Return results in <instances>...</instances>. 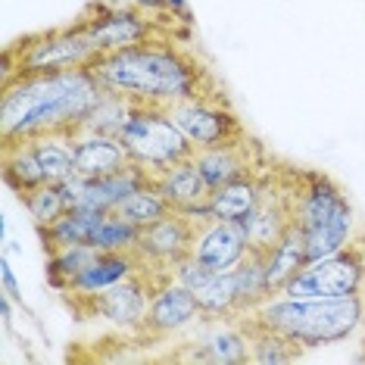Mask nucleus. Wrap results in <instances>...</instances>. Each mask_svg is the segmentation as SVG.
<instances>
[{
    "label": "nucleus",
    "mask_w": 365,
    "mask_h": 365,
    "mask_svg": "<svg viewBox=\"0 0 365 365\" xmlns=\"http://www.w3.org/2000/svg\"><path fill=\"white\" fill-rule=\"evenodd\" d=\"M101 253L97 247H66V250H56L47 256V278H51V284L60 290V294H66V290L72 287V281H76L81 272L88 269L91 262H94V256Z\"/></svg>",
    "instance_id": "393cba45"
},
{
    "label": "nucleus",
    "mask_w": 365,
    "mask_h": 365,
    "mask_svg": "<svg viewBox=\"0 0 365 365\" xmlns=\"http://www.w3.org/2000/svg\"><path fill=\"white\" fill-rule=\"evenodd\" d=\"M235 290H237V315L259 309L262 303H269L272 297V284H269V269H265V253L250 250L244 256V262L235 272ZM235 315V319H237Z\"/></svg>",
    "instance_id": "6ab92c4d"
},
{
    "label": "nucleus",
    "mask_w": 365,
    "mask_h": 365,
    "mask_svg": "<svg viewBox=\"0 0 365 365\" xmlns=\"http://www.w3.org/2000/svg\"><path fill=\"white\" fill-rule=\"evenodd\" d=\"M22 203H26V210H29L31 219H35L38 228L53 225V222L60 219L66 210H69V206H66V197H63L60 185H53V181H47V185L29 190V194H22Z\"/></svg>",
    "instance_id": "a878e982"
},
{
    "label": "nucleus",
    "mask_w": 365,
    "mask_h": 365,
    "mask_svg": "<svg viewBox=\"0 0 365 365\" xmlns=\"http://www.w3.org/2000/svg\"><path fill=\"white\" fill-rule=\"evenodd\" d=\"M362 290H365V259L362 250L356 247V240H350L334 256L306 262L281 294L309 300V297H350V294H362Z\"/></svg>",
    "instance_id": "6e6552de"
},
{
    "label": "nucleus",
    "mask_w": 365,
    "mask_h": 365,
    "mask_svg": "<svg viewBox=\"0 0 365 365\" xmlns=\"http://www.w3.org/2000/svg\"><path fill=\"white\" fill-rule=\"evenodd\" d=\"M101 53L85 31L76 22L66 29L38 31V35L13 41L4 51V81H13L19 76H47V72H69L85 69V66Z\"/></svg>",
    "instance_id": "20e7f679"
},
{
    "label": "nucleus",
    "mask_w": 365,
    "mask_h": 365,
    "mask_svg": "<svg viewBox=\"0 0 365 365\" xmlns=\"http://www.w3.org/2000/svg\"><path fill=\"white\" fill-rule=\"evenodd\" d=\"M362 309L365 297L350 294V297H287L278 294L259 309L244 312L256 325L278 331L287 340H294L303 350H319V346H334L340 340L353 337L362 328Z\"/></svg>",
    "instance_id": "7ed1b4c3"
},
{
    "label": "nucleus",
    "mask_w": 365,
    "mask_h": 365,
    "mask_svg": "<svg viewBox=\"0 0 365 365\" xmlns=\"http://www.w3.org/2000/svg\"><path fill=\"white\" fill-rule=\"evenodd\" d=\"M106 212H91V210H66L53 225L38 228L41 240H44V253L51 256L56 250H66V247H94V235L101 228Z\"/></svg>",
    "instance_id": "dca6fc26"
},
{
    "label": "nucleus",
    "mask_w": 365,
    "mask_h": 365,
    "mask_svg": "<svg viewBox=\"0 0 365 365\" xmlns=\"http://www.w3.org/2000/svg\"><path fill=\"white\" fill-rule=\"evenodd\" d=\"M119 140L125 144L131 160L144 165L150 175L169 169L181 160H190L197 147L185 138L165 106H150V103H135L131 106L128 122L119 131Z\"/></svg>",
    "instance_id": "423d86ee"
},
{
    "label": "nucleus",
    "mask_w": 365,
    "mask_h": 365,
    "mask_svg": "<svg viewBox=\"0 0 365 365\" xmlns=\"http://www.w3.org/2000/svg\"><path fill=\"white\" fill-rule=\"evenodd\" d=\"M194 297H197V303H200L206 322H228L237 315V290H235V275H231V272L203 281V284L194 290Z\"/></svg>",
    "instance_id": "b1692460"
},
{
    "label": "nucleus",
    "mask_w": 365,
    "mask_h": 365,
    "mask_svg": "<svg viewBox=\"0 0 365 365\" xmlns=\"http://www.w3.org/2000/svg\"><path fill=\"white\" fill-rule=\"evenodd\" d=\"M165 110H169L172 122L185 131V138L197 150L219 147L250 135L228 101H181V103L165 106Z\"/></svg>",
    "instance_id": "1a4fd4ad"
},
{
    "label": "nucleus",
    "mask_w": 365,
    "mask_h": 365,
    "mask_svg": "<svg viewBox=\"0 0 365 365\" xmlns=\"http://www.w3.org/2000/svg\"><path fill=\"white\" fill-rule=\"evenodd\" d=\"M153 185L165 200L172 203V210L187 212V215H194V219H212L210 215L212 187L206 185V178H203V172L197 169L194 156L169 165V169H163V172H156Z\"/></svg>",
    "instance_id": "ddd939ff"
},
{
    "label": "nucleus",
    "mask_w": 365,
    "mask_h": 365,
    "mask_svg": "<svg viewBox=\"0 0 365 365\" xmlns=\"http://www.w3.org/2000/svg\"><path fill=\"white\" fill-rule=\"evenodd\" d=\"M362 294H365V290H362Z\"/></svg>",
    "instance_id": "c756f323"
},
{
    "label": "nucleus",
    "mask_w": 365,
    "mask_h": 365,
    "mask_svg": "<svg viewBox=\"0 0 365 365\" xmlns=\"http://www.w3.org/2000/svg\"><path fill=\"white\" fill-rule=\"evenodd\" d=\"M72 156H76V175L81 178H106L135 163L119 138L97 135V131L72 135Z\"/></svg>",
    "instance_id": "4468645a"
},
{
    "label": "nucleus",
    "mask_w": 365,
    "mask_h": 365,
    "mask_svg": "<svg viewBox=\"0 0 365 365\" xmlns=\"http://www.w3.org/2000/svg\"><path fill=\"white\" fill-rule=\"evenodd\" d=\"M197 319H203V309L197 303L194 290L185 287L178 278H172L153 294L144 331L138 337H169L175 331H185L187 325H194Z\"/></svg>",
    "instance_id": "9b49d317"
},
{
    "label": "nucleus",
    "mask_w": 365,
    "mask_h": 365,
    "mask_svg": "<svg viewBox=\"0 0 365 365\" xmlns=\"http://www.w3.org/2000/svg\"><path fill=\"white\" fill-rule=\"evenodd\" d=\"M306 262H309L306 259V235H303V228L294 222V225L281 235L278 244L265 253V269H269L272 294L278 297Z\"/></svg>",
    "instance_id": "f3484780"
},
{
    "label": "nucleus",
    "mask_w": 365,
    "mask_h": 365,
    "mask_svg": "<svg viewBox=\"0 0 365 365\" xmlns=\"http://www.w3.org/2000/svg\"><path fill=\"white\" fill-rule=\"evenodd\" d=\"M247 253H250V244H247V231L240 222L210 219L197 231L190 256L197 262H203L210 272H215V275H225V272H235L244 262Z\"/></svg>",
    "instance_id": "f8f14e48"
},
{
    "label": "nucleus",
    "mask_w": 365,
    "mask_h": 365,
    "mask_svg": "<svg viewBox=\"0 0 365 365\" xmlns=\"http://www.w3.org/2000/svg\"><path fill=\"white\" fill-rule=\"evenodd\" d=\"M88 69L103 88L128 97L131 103L172 106L181 101H228L222 81L185 44H178V38L97 53Z\"/></svg>",
    "instance_id": "f257e3e1"
},
{
    "label": "nucleus",
    "mask_w": 365,
    "mask_h": 365,
    "mask_svg": "<svg viewBox=\"0 0 365 365\" xmlns=\"http://www.w3.org/2000/svg\"><path fill=\"white\" fill-rule=\"evenodd\" d=\"M165 284V278H160L156 272H150L144 262L135 275H128L119 284L101 290L94 297H81V300H69V306L76 309L81 319H106L110 325L128 331V334H140L147 322V309H150L153 294Z\"/></svg>",
    "instance_id": "0eeeda50"
},
{
    "label": "nucleus",
    "mask_w": 365,
    "mask_h": 365,
    "mask_svg": "<svg viewBox=\"0 0 365 365\" xmlns=\"http://www.w3.org/2000/svg\"><path fill=\"white\" fill-rule=\"evenodd\" d=\"M0 160H4V181L19 197L41 187V185H47L44 169H41L38 156L31 150V140H4Z\"/></svg>",
    "instance_id": "a211bd4d"
},
{
    "label": "nucleus",
    "mask_w": 365,
    "mask_h": 365,
    "mask_svg": "<svg viewBox=\"0 0 365 365\" xmlns=\"http://www.w3.org/2000/svg\"><path fill=\"white\" fill-rule=\"evenodd\" d=\"M138 269H140V256L135 250H101L94 256V262L72 281V287L66 290V300L94 297V294H101V290L125 281L128 275H135Z\"/></svg>",
    "instance_id": "2eb2a0df"
},
{
    "label": "nucleus",
    "mask_w": 365,
    "mask_h": 365,
    "mask_svg": "<svg viewBox=\"0 0 365 365\" xmlns=\"http://www.w3.org/2000/svg\"><path fill=\"white\" fill-rule=\"evenodd\" d=\"M103 94L106 88L88 66L4 81L0 140H26L38 135H53V131L72 138Z\"/></svg>",
    "instance_id": "f03ea898"
},
{
    "label": "nucleus",
    "mask_w": 365,
    "mask_h": 365,
    "mask_svg": "<svg viewBox=\"0 0 365 365\" xmlns=\"http://www.w3.org/2000/svg\"><path fill=\"white\" fill-rule=\"evenodd\" d=\"M203 222L210 219H194L187 212L172 210L169 215L156 219L153 225L140 228V237L135 244V253L147 265H160V269H175L181 259L194 253V240Z\"/></svg>",
    "instance_id": "9d476101"
},
{
    "label": "nucleus",
    "mask_w": 365,
    "mask_h": 365,
    "mask_svg": "<svg viewBox=\"0 0 365 365\" xmlns=\"http://www.w3.org/2000/svg\"><path fill=\"white\" fill-rule=\"evenodd\" d=\"M31 140V150H35L41 169H44L47 181L60 185L63 178L76 175V156H72V138L69 135H38V138H26Z\"/></svg>",
    "instance_id": "412c9836"
},
{
    "label": "nucleus",
    "mask_w": 365,
    "mask_h": 365,
    "mask_svg": "<svg viewBox=\"0 0 365 365\" xmlns=\"http://www.w3.org/2000/svg\"><path fill=\"white\" fill-rule=\"evenodd\" d=\"M140 237V228H135L131 222H125L122 215L115 212H106L101 228L94 235V247L97 250H135Z\"/></svg>",
    "instance_id": "bb28decb"
},
{
    "label": "nucleus",
    "mask_w": 365,
    "mask_h": 365,
    "mask_svg": "<svg viewBox=\"0 0 365 365\" xmlns=\"http://www.w3.org/2000/svg\"><path fill=\"white\" fill-rule=\"evenodd\" d=\"M172 16H156L144 13L131 4H110V0H97L94 6H88L85 13L76 19V26L94 41V47L101 53L113 51H128V47L140 44H153V41L165 38H178L175 26H172Z\"/></svg>",
    "instance_id": "39448f33"
},
{
    "label": "nucleus",
    "mask_w": 365,
    "mask_h": 365,
    "mask_svg": "<svg viewBox=\"0 0 365 365\" xmlns=\"http://www.w3.org/2000/svg\"><path fill=\"white\" fill-rule=\"evenodd\" d=\"M203 346L210 353V362H219V365L250 362V340H247V331L235 319H228L225 325L222 322L212 325L210 334L203 337Z\"/></svg>",
    "instance_id": "4be33fe9"
},
{
    "label": "nucleus",
    "mask_w": 365,
    "mask_h": 365,
    "mask_svg": "<svg viewBox=\"0 0 365 365\" xmlns=\"http://www.w3.org/2000/svg\"><path fill=\"white\" fill-rule=\"evenodd\" d=\"M265 172V169H262ZM262 172L259 175H247L237 178L231 185L212 190L210 197V215L219 222H240L247 212L259 200V187H262Z\"/></svg>",
    "instance_id": "aec40b11"
},
{
    "label": "nucleus",
    "mask_w": 365,
    "mask_h": 365,
    "mask_svg": "<svg viewBox=\"0 0 365 365\" xmlns=\"http://www.w3.org/2000/svg\"><path fill=\"white\" fill-rule=\"evenodd\" d=\"M362 297H365V294H362ZM362 325H365V309H362Z\"/></svg>",
    "instance_id": "c85d7f7f"
},
{
    "label": "nucleus",
    "mask_w": 365,
    "mask_h": 365,
    "mask_svg": "<svg viewBox=\"0 0 365 365\" xmlns=\"http://www.w3.org/2000/svg\"><path fill=\"white\" fill-rule=\"evenodd\" d=\"M113 212H115V215H122L125 222H131L135 228H147V225H153L156 219L169 215V212H172V203L165 200L160 190H156L153 178H150L147 185H140V187L131 190V194H128L119 206H115Z\"/></svg>",
    "instance_id": "5701e85b"
},
{
    "label": "nucleus",
    "mask_w": 365,
    "mask_h": 365,
    "mask_svg": "<svg viewBox=\"0 0 365 365\" xmlns=\"http://www.w3.org/2000/svg\"><path fill=\"white\" fill-rule=\"evenodd\" d=\"M0 278H4V294L10 297V300H19V287H16V278H13V269H10V262H6V256L0 259Z\"/></svg>",
    "instance_id": "cd10ccee"
}]
</instances>
